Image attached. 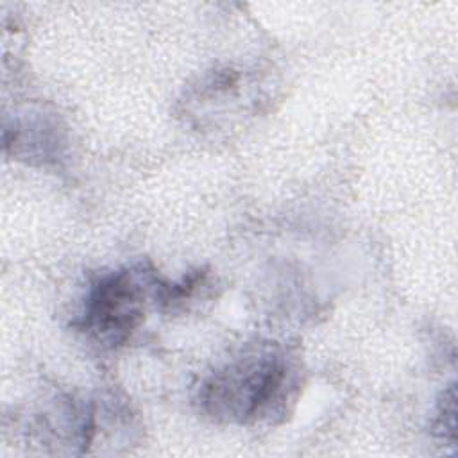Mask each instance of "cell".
Returning <instances> with one entry per match:
<instances>
[{
    "mask_svg": "<svg viewBox=\"0 0 458 458\" xmlns=\"http://www.w3.org/2000/svg\"><path fill=\"white\" fill-rule=\"evenodd\" d=\"M143 284L129 272H114L98 279L86 301L82 324L109 344L122 342L138 326L143 313Z\"/></svg>",
    "mask_w": 458,
    "mask_h": 458,
    "instance_id": "2",
    "label": "cell"
},
{
    "mask_svg": "<svg viewBox=\"0 0 458 458\" xmlns=\"http://www.w3.org/2000/svg\"><path fill=\"white\" fill-rule=\"evenodd\" d=\"M293 385L292 365L277 349H261L215 374L202 394L209 413L249 422L281 408Z\"/></svg>",
    "mask_w": 458,
    "mask_h": 458,
    "instance_id": "1",
    "label": "cell"
}]
</instances>
